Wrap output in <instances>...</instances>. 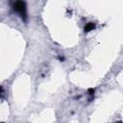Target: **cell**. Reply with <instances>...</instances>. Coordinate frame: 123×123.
I'll use <instances>...</instances> for the list:
<instances>
[{
	"instance_id": "2",
	"label": "cell",
	"mask_w": 123,
	"mask_h": 123,
	"mask_svg": "<svg viewBox=\"0 0 123 123\" xmlns=\"http://www.w3.org/2000/svg\"><path fill=\"white\" fill-rule=\"evenodd\" d=\"M95 27H96L95 23H93V22H88V23H86V25L84 27V31H85L86 33H88V32L92 31V30H94Z\"/></svg>"
},
{
	"instance_id": "5",
	"label": "cell",
	"mask_w": 123,
	"mask_h": 123,
	"mask_svg": "<svg viewBox=\"0 0 123 123\" xmlns=\"http://www.w3.org/2000/svg\"><path fill=\"white\" fill-rule=\"evenodd\" d=\"M115 123H122L121 121H118V122H115Z\"/></svg>"
},
{
	"instance_id": "3",
	"label": "cell",
	"mask_w": 123,
	"mask_h": 123,
	"mask_svg": "<svg viewBox=\"0 0 123 123\" xmlns=\"http://www.w3.org/2000/svg\"><path fill=\"white\" fill-rule=\"evenodd\" d=\"M88 92H89V94H93L94 89H93V88H92V89H91V88H89V89H88Z\"/></svg>"
},
{
	"instance_id": "4",
	"label": "cell",
	"mask_w": 123,
	"mask_h": 123,
	"mask_svg": "<svg viewBox=\"0 0 123 123\" xmlns=\"http://www.w3.org/2000/svg\"><path fill=\"white\" fill-rule=\"evenodd\" d=\"M2 92H3V89H2V87H0V96H1V94H2Z\"/></svg>"
},
{
	"instance_id": "1",
	"label": "cell",
	"mask_w": 123,
	"mask_h": 123,
	"mask_svg": "<svg viewBox=\"0 0 123 123\" xmlns=\"http://www.w3.org/2000/svg\"><path fill=\"white\" fill-rule=\"evenodd\" d=\"M13 10L20 14V16L22 17L23 20H26V18H27V8H26V3L25 2L16 1L13 4Z\"/></svg>"
}]
</instances>
